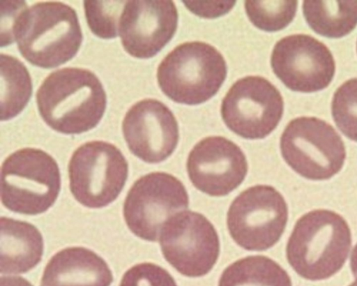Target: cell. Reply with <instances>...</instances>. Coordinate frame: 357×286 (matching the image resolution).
<instances>
[{
    "mask_svg": "<svg viewBox=\"0 0 357 286\" xmlns=\"http://www.w3.org/2000/svg\"><path fill=\"white\" fill-rule=\"evenodd\" d=\"M271 64L275 75L287 88L303 93L326 88L335 72L329 49L306 34H294L280 39L273 47Z\"/></svg>",
    "mask_w": 357,
    "mask_h": 286,
    "instance_id": "12",
    "label": "cell"
},
{
    "mask_svg": "<svg viewBox=\"0 0 357 286\" xmlns=\"http://www.w3.org/2000/svg\"><path fill=\"white\" fill-rule=\"evenodd\" d=\"M1 286H33L31 283L20 276H1Z\"/></svg>",
    "mask_w": 357,
    "mask_h": 286,
    "instance_id": "27",
    "label": "cell"
},
{
    "mask_svg": "<svg viewBox=\"0 0 357 286\" xmlns=\"http://www.w3.org/2000/svg\"><path fill=\"white\" fill-rule=\"evenodd\" d=\"M1 202L8 210L25 215L46 211L56 200L61 188L56 160L35 148L19 149L1 168Z\"/></svg>",
    "mask_w": 357,
    "mask_h": 286,
    "instance_id": "5",
    "label": "cell"
},
{
    "mask_svg": "<svg viewBox=\"0 0 357 286\" xmlns=\"http://www.w3.org/2000/svg\"><path fill=\"white\" fill-rule=\"evenodd\" d=\"M350 266L353 275L357 278V243L354 246L351 255Z\"/></svg>",
    "mask_w": 357,
    "mask_h": 286,
    "instance_id": "28",
    "label": "cell"
},
{
    "mask_svg": "<svg viewBox=\"0 0 357 286\" xmlns=\"http://www.w3.org/2000/svg\"><path fill=\"white\" fill-rule=\"evenodd\" d=\"M128 173L127 160L116 146L104 141L88 142L79 146L70 158V189L81 204L102 208L119 196Z\"/></svg>",
    "mask_w": 357,
    "mask_h": 286,
    "instance_id": "7",
    "label": "cell"
},
{
    "mask_svg": "<svg viewBox=\"0 0 357 286\" xmlns=\"http://www.w3.org/2000/svg\"><path fill=\"white\" fill-rule=\"evenodd\" d=\"M283 110L282 97L273 84L262 77L248 76L229 89L222 102L221 116L236 135L263 139L277 127Z\"/></svg>",
    "mask_w": 357,
    "mask_h": 286,
    "instance_id": "11",
    "label": "cell"
},
{
    "mask_svg": "<svg viewBox=\"0 0 357 286\" xmlns=\"http://www.w3.org/2000/svg\"><path fill=\"white\" fill-rule=\"evenodd\" d=\"M1 46L14 41L13 30L21 13L27 8L24 1H1Z\"/></svg>",
    "mask_w": 357,
    "mask_h": 286,
    "instance_id": "25",
    "label": "cell"
},
{
    "mask_svg": "<svg viewBox=\"0 0 357 286\" xmlns=\"http://www.w3.org/2000/svg\"><path fill=\"white\" fill-rule=\"evenodd\" d=\"M160 244L165 259L188 277L207 274L216 263L220 241L213 225L202 214L183 211L164 224Z\"/></svg>",
    "mask_w": 357,
    "mask_h": 286,
    "instance_id": "10",
    "label": "cell"
},
{
    "mask_svg": "<svg viewBox=\"0 0 357 286\" xmlns=\"http://www.w3.org/2000/svg\"><path fill=\"white\" fill-rule=\"evenodd\" d=\"M331 112L340 130L357 142V78L347 80L334 93Z\"/></svg>",
    "mask_w": 357,
    "mask_h": 286,
    "instance_id": "23",
    "label": "cell"
},
{
    "mask_svg": "<svg viewBox=\"0 0 357 286\" xmlns=\"http://www.w3.org/2000/svg\"><path fill=\"white\" fill-rule=\"evenodd\" d=\"M127 1H84L88 26L92 33L104 39L119 36V20Z\"/></svg>",
    "mask_w": 357,
    "mask_h": 286,
    "instance_id": "22",
    "label": "cell"
},
{
    "mask_svg": "<svg viewBox=\"0 0 357 286\" xmlns=\"http://www.w3.org/2000/svg\"><path fill=\"white\" fill-rule=\"evenodd\" d=\"M39 113L53 130L80 134L95 128L107 105L102 83L91 71L64 68L50 73L36 93Z\"/></svg>",
    "mask_w": 357,
    "mask_h": 286,
    "instance_id": "1",
    "label": "cell"
},
{
    "mask_svg": "<svg viewBox=\"0 0 357 286\" xmlns=\"http://www.w3.org/2000/svg\"><path fill=\"white\" fill-rule=\"evenodd\" d=\"M189 179L200 191L224 196L239 186L248 172L241 148L220 136L206 137L195 145L186 163Z\"/></svg>",
    "mask_w": 357,
    "mask_h": 286,
    "instance_id": "13",
    "label": "cell"
},
{
    "mask_svg": "<svg viewBox=\"0 0 357 286\" xmlns=\"http://www.w3.org/2000/svg\"><path fill=\"white\" fill-rule=\"evenodd\" d=\"M287 220V204L281 193L273 186L257 185L234 200L227 212V225L239 246L262 251L279 241Z\"/></svg>",
    "mask_w": 357,
    "mask_h": 286,
    "instance_id": "8",
    "label": "cell"
},
{
    "mask_svg": "<svg viewBox=\"0 0 357 286\" xmlns=\"http://www.w3.org/2000/svg\"><path fill=\"white\" fill-rule=\"evenodd\" d=\"M285 162L301 176L319 181L331 178L343 167L344 142L334 128L313 116L291 120L280 137Z\"/></svg>",
    "mask_w": 357,
    "mask_h": 286,
    "instance_id": "6",
    "label": "cell"
},
{
    "mask_svg": "<svg viewBox=\"0 0 357 286\" xmlns=\"http://www.w3.org/2000/svg\"><path fill=\"white\" fill-rule=\"evenodd\" d=\"M303 12L310 28L327 38L343 37L357 25V1L307 0Z\"/></svg>",
    "mask_w": 357,
    "mask_h": 286,
    "instance_id": "18",
    "label": "cell"
},
{
    "mask_svg": "<svg viewBox=\"0 0 357 286\" xmlns=\"http://www.w3.org/2000/svg\"><path fill=\"white\" fill-rule=\"evenodd\" d=\"M194 14L204 18H215L227 13L236 1H182Z\"/></svg>",
    "mask_w": 357,
    "mask_h": 286,
    "instance_id": "26",
    "label": "cell"
},
{
    "mask_svg": "<svg viewBox=\"0 0 357 286\" xmlns=\"http://www.w3.org/2000/svg\"><path fill=\"white\" fill-rule=\"evenodd\" d=\"M0 272L24 273L35 267L43 253L39 230L27 222L7 217L0 219Z\"/></svg>",
    "mask_w": 357,
    "mask_h": 286,
    "instance_id": "17",
    "label": "cell"
},
{
    "mask_svg": "<svg viewBox=\"0 0 357 286\" xmlns=\"http://www.w3.org/2000/svg\"><path fill=\"white\" fill-rule=\"evenodd\" d=\"M297 1H254L245 2L246 14L258 29L277 31L284 29L293 20L297 10Z\"/></svg>",
    "mask_w": 357,
    "mask_h": 286,
    "instance_id": "21",
    "label": "cell"
},
{
    "mask_svg": "<svg viewBox=\"0 0 357 286\" xmlns=\"http://www.w3.org/2000/svg\"><path fill=\"white\" fill-rule=\"evenodd\" d=\"M119 286H177L162 267L150 262L137 264L123 276Z\"/></svg>",
    "mask_w": 357,
    "mask_h": 286,
    "instance_id": "24",
    "label": "cell"
},
{
    "mask_svg": "<svg viewBox=\"0 0 357 286\" xmlns=\"http://www.w3.org/2000/svg\"><path fill=\"white\" fill-rule=\"evenodd\" d=\"M177 24V9L172 1H127L119 20V36L130 55L151 58L170 41Z\"/></svg>",
    "mask_w": 357,
    "mask_h": 286,
    "instance_id": "14",
    "label": "cell"
},
{
    "mask_svg": "<svg viewBox=\"0 0 357 286\" xmlns=\"http://www.w3.org/2000/svg\"><path fill=\"white\" fill-rule=\"evenodd\" d=\"M351 245L350 228L344 218L333 211L317 209L296 223L287 244V258L303 278L324 280L343 266Z\"/></svg>",
    "mask_w": 357,
    "mask_h": 286,
    "instance_id": "2",
    "label": "cell"
},
{
    "mask_svg": "<svg viewBox=\"0 0 357 286\" xmlns=\"http://www.w3.org/2000/svg\"><path fill=\"white\" fill-rule=\"evenodd\" d=\"M13 38L21 55L43 68H56L73 59L83 38L76 11L56 1L25 8L18 17Z\"/></svg>",
    "mask_w": 357,
    "mask_h": 286,
    "instance_id": "3",
    "label": "cell"
},
{
    "mask_svg": "<svg viewBox=\"0 0 357 286\" xmlns=\"http://www.w3.org/2000/svg\"><path fill=\"white\" fill-rule=\"evenodd\" d=\"M122 130L132 153L148 163L166 160L179 139L178 126L172 111L152 98L140 100L129 109Z\"/></svg>",
    "mask_w": 357,
    "mask_h": 286,
    "instance_id": "15",
    "label": "cell"
},
{
    "mask_svg": "<svg viewBox=\"0 0 357 286\" xmlns=\"http://www.w3.org/2000/svg\"><path fill=\"white\" fill-rule=\"evenodd\" d=\"M189 198L183 183L173 175L155 172L137 179L123 204V216L137 236L157 241L166 221L188 208Z\"/></svg>",
    "mask_w": 357,
    "mask_h": 286,
    "instance_id": "9",
    "label": "cell"
},
{
    "mask_svg": "<svg viewBox=\"0 0 357 286\" xmlns=\"http://www.w3.org/2000/svg\"><path fill=\"white\" fill-rule=\"evenodd\" d=\"M226 76L227 64L222 55L213 46L200 41L176 46L157 70L162 91L173 101L189 105L212 98Z\"/></svg>",
    "mask_w": 357,
    "mask_h": 286,
    "instance_id": "4",
    "label": "cell"
},
{
    "mask_svg": "<svg viewBox=\"0 0 357 286\" xmlns=\"http://www.w3.org/2000/svg\"><path fill=\"white\" fill-rule=\"evenodd\" d=\"M32 93V82L26 66L13 56L1 54V121L19 114Z\"/></svg>",
    "mask_w": 357,
    "mask_h": 286,
    "instance_id": "20",
    "label": "cell"
},
{
    "mask_svg": "<svg viewBox=\"0 0 357 286\" xmlns=\"http://www.w3.org/2000/svg\"><path fill=\"white\" fill-rule=\"evenodd\" d=\"M218 286H292L287 271L263 255L241 258L222 273Z\"/></svg>",
    "mask_w": 357,
    "mask_h": 286,
    "instance_id": "19",
    "label": "cell"
},
{
    "mask_svg": "<svg viewBox=\"0 0 357 286\" xmlns=\"http://www.w3.org/2000/svg\"><path fill=\"white\" fill-rule=\"evenodd\" d=\"M349 286H357V278L354 283L350 284Z\"/></svg>",
    "mask_w": 357,
    "mask_h": 286,
    "instance_id": "29",
    "label": "cell"
},
{
    "mask_svg": "<svg viewBox=\"0 0 357 286\" xmlns=\"http://www.w3.org/2000/svg\"><path fill=\"white\" fill-rule=\"evenodd\" d=\"M112 271L91 250L69 247L56 253L47 264L40 286H109Z\"/></svg>",
    "mask_w": 357,
    "mask_h": 286,
    "instance_id": "16",
    "label": "cell"
}]
</instances>
